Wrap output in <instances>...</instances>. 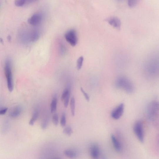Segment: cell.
Returning <instances> with one entry per match:
<instances>
[{"label":"cell","mask_w":159,"mask_h":159,"mask_svg":"<svg viewBox=\"0 0 159 159\" xmlns=\"http://www.w3.org/2000/svg\"><path fill=\"white\" fill-rule=\"evenodd\" d=\"M116 84L118 88L125 91L129 94H131L134 91V87L133 83L125 77H119L116 81Z\"/></svg>","instance_id":"obj_1"},{"label":"cell","mask_w":159,"mask_h":159,"mask_svg":"<svg viewBox=\"0 0 159 159\" xmlns=\"http://www.w3.org/2000/svg\"><path fill=\"white\" fill-rule=\"evenodd\" d=\"M4 71L6 78L8 89L9 91L12 92L14 88L12 63L9 58H8L5 60Z\"/></svg>","instance_id":"obj_2"},{"label":"cell","mask_w":159,"mask_h":159,"mask_svg":"<svg viewBox=\"0 0 159 159\" xmlns=\"http://www.w3.org/2000/svg\"><path fill=\"white\" fill-rule=\"evenodd\" d=\"M147 112L149 119L152 122L156 121L158 117V103L155 101L150 103L147 107Z\"/></svg>","instance_id":"obj_3"},{"label":"cell","mask_w":159,"mask_h":159,"mask_svg":"<svg viewBox=\"0 0 159 159\" xmlns=\"http://www.w3.org/2000/svg\"><path fill=\"white\" fill-rule=\"evenodd\" d=\"M133 130L137 138L141 143H143L144 141V133L143 124L141 121H137L135 124Z\"/></svg>","instance_id":"obj_4"},{"label":"cell","mask_w":159,"mask_h":159,"mask_svg":"<svg viewBox=\"0 0 159 159\" xmlns=\"http://www.w3.org/2000/svg\"><path fill=\"white\" fill-rule=\"evenodd\" d=\"M66 40L73 46H76L78 42V38L76 31L71 29L68 31L65 35Z\"/></svg>","instance_id":"obj_5"},{"label":"cell","mask_w":159,"mask_h":159,"mask_svg":"<svg viewBox=\"0 0 159 159\" xmlns=\"http://www.w3.org/2000/svg\"><path fill=\"white\" fill-rule=\"evenodd\" d=\"M124 109V104L120 103L112 111L111 114L112 118L115 120H118L121 118L123 113Z\"/></svg>","instance_id":"obj_6"},{"label":"cell","mask_w":159,"mask_h":159,"mask_svg":"<svg viewBox=\"0 0 159 159\" xmlns=\"http://www.w3.org/2000/svg\"><path fill=\"white\" fill-rule=\"evenodd\" d=\"M42 19V15L40 13L33 15L28 20L29 23L33 26H36L41 23Z\"/></svg>","instance_id":"obj_7"},{"label":"cell","mask_w":159,"mask_h":159,"mask_svg":"<svg viewBox=\"0 0 159 159\" xmlns=\"http://www.w3.org/2000/svg\"><path fill=\"white\" fill-rule=\"evenodd\" d=\"M90 153L92 159H98L100 155L99 147L96 144L92 145L90 148Z\"/></svg>","instance_id":"obj_8"},{"label":"cell","mask_w":159,"mask_h":159,"mask_svg":"<svg viewBox=\"0 0 159 159\" xmlns=\"http://www.w3.org/2000/svg\"><path fill=\"white\" fill-rule=\"evenodd\" d=\"M106 20L115 28L119 29L121 25V21L120 19L115 16H111L106 19Z\"/></svg>","instance_id":"obj_9"},{"label":"cell","mask_w":159,"mask_h":159,"mask_svg":"<svg viewBox=\"0 0 159 159\" xmlns=\"http://www.w3.org/2000/svg\"><path fill=\"white\" fill-rule=\"evenodd\" d=\"M111 139L115 150L118 152H121L122 150L121 145L116 137L114 135H112Z\"/></svg>","instance_id":"obj_10"},{"label":"cell","mask_w":159,"mask_h":159,"mask_svg":"<svg viewBox=\"0 0 159 159\" xmlns=\"http://www.w3.org/2000/svg\"><path fill=\"white\" fill-rule=\"evenodd\" d=\"M22 111V109L19 106L16 107L9 113L10 117L13 118H17L19 116Z\"/></svg>","instance_id":"obj_11"},{"label":"cell","mask_w":159,"mask_h":159,"mask_svg":"<svg viewBox=\"0 0 159 159\" xmlns=\"http://www.w3.org/2000/svg\"><path fill=\"white\" fill-rule=\"evenodd\" d=\"M64 153L66 156L71 159L76 158L78 156L76 152L72 150H66L64 151Z\"/></svg>","instance_id":"obj_12"},{"label":"cell","mask_w":159,"mask_h":159,"mask_svg":"<svg viewBox=\"0 0 159 159\" xmlns=\"http://www.w3.org/2000/svg\"><path fill=\"white\" fill-rule=\"evenodd\" d=\"M57 96H54L53 98L51 105V112L52 113L56 112L57 110Z\"/></svg>","instance_id":"obj_13"},{"label":"cell","mask_w":159,"mask_h":159,"mask_svg":"<svg viewBox=\"0 0 159 159\" xmlns=\"http://www.w3.org/2000/svg\"><path fill=\"white\" fill-rule=\"evenodd\" d=\"M39 116V112L38 110H35L33 114L32 117L30 120L29 124L31 125H34Z\"/></svg>","instance_id":"obj_14"},{"label":"cell","mask_w":159,"mask_h":159,"mask_svg":"<svg viewBox=\"0 0 159 159\" xmlns=\"http://www.w3.org/2000/svg\"><path fill=\"white\" fill-rule=\"evenodd\" d=\"M39 32L37 31L34 30L31 32L30 36L31 40L32 41L35 42L39 39Z\"/></svg>","instance_id":"obj_15"},{"label":"cell","mask_w":159,"mask_h":159,"mask_svg":"<svg viewBox=\"0 0 159 159\" xmlns=\"http://www.w3.org/2000/svg\"><path fill=\"white\" fill-rule=\"evenodd\" d=\"M75 99L74 97L71 98L70 102V106L71 113L73 116H74L75 115Z\"/></svg>","instance_id":"obj_16"},{"label":"cell","mask_w":159,"mask_h":159,"mask_svg":"<svg viewBox=\"0 0 159 159\" xmlns=\"http://www.w3.org/2000/svg\"><path fill=\"white\" fill-rule=\"evenodd\" d=\"M63 133L68 136H70L73 133L72 129L70 126L65 127L63 130Z\"/></svg>","instance_id":"obj_17"},{"label":"cell","mask_w":159,"mask_h":159,"mask_svg":"<svg viewBox=\"0 0 159 159\" xmlns=\"http://www.w3.org/2000/svg\"><path fill=\"white\" fill-rule=\"evenodd\" d=\"M84 61V58L83 56H81L79 58L77 61V68L78 70H80L82 66Z\"/></svg>","instance_id":"obj_18"},{"label":"cell","mask_w":159,"mask_h":159,"mask_svg":"<svg viewBox=\"0 0 159 159\" xmlns=\"http://www.w3.org/2000/svg\"><path fill=\"white\" fill-rule=\"evenodd\" d=\"M26 4H27V1H25V0H19V1H16L15 2V5L18 7L22 6Z\"/></svg>","instance_id":"obj_19"},{"label":"cell","mask_w":159,"mask_h":159,"mask_svg":"<svg viewBox=\"0 0 159 159\" xmlns=\"http://www.w3.org/2000/svg\"><path fill=\"white\" fill-rule=\"evenodd\" d=\"M66 123V114L63 113L62 115L61 120H60V124L62 127H65Z\"/></svg>","instance_id":"obj_20"},{"label":"cell","mask_w":159,"mask_h":159,"mask_svg":"<svg viewBox=\"0 0 159 159\" xmlns=\"http://www.w3.org/2000/svg\"><path fill=\"white\" fill-rule=\"evenodd\" d=\"M52 122L53 124L56 126H57L58 123V115L55 114L53 115L52 117Z\"/></svg>","instance_id":"obj_21"},{"label":"cell","mask_w":159,"mask_h":159,"mask_svg":"<svg viewBox=\"0 0 159 159\" xmlns=\"http://www.w3.org/2000/svg\"><path fill=\"white\" fill-rule=\"evenodd\" d=\"M69 93L70 92L68 89H65L62 93V94L61 98V100L62 101L64 100L65 98L67 96Z\"/></svg>","instance_id":"obj_22"},{"label":"cell","mask_w":159,"mask_h":159,"mask_svg":"<svg viewBox=\"0 0 159 159\" xmlns=\"http://www.w3.org/2000/svg\"><path fill=\"white\" fill-rule=\"evenodd\" d=\"M48 119H45L44 120L41 125V127L42 129L43 130L46 128L48 126Z\"/></svg>","instance_id":"obj_23"},{"label":"cell","mask_w":159,"mask_h":159,"mask_svg":"<svg viewBox=\"0 0 159 159\" xmlns=\"http://www.w3.org/2000/svg\"><path fill=\"white\" fill-rule=\"evenodd\" d=\"M70 96V93H69V94L66 97V98H65V99L64 100V106L65 108H67L68 107L69 100Z\"/></svg>","instance_id":"obj_24"},{"label":"cell","mask_w":159,"mask_h":159,"mask_svg":"<svg viewBox=\"0 0 159 159\" xmlns=\"http://www.w3.org/2000/svg\"><path fill=\"white\" fill-rule=\"evenodd\" d=\"M138 3V1L135 0H129L128 2V5L130 7H133Z\"/></svg>","instance_id":"obj_25"},{"label":"cell","mask_w":159,"mask_h":159,"mask_svg":"<svg viewBox=\"0 0 159 159\" xmlns=\"http://www.w3.org/2000/svg\"><path fill=\"white\" fill-rule=\"evenodd\" d=\"M81 90L82 93L86 99L87 101H90V97L88 94L84 91L82 88H81Z\"/></svg>","instance_id":"obj_26"},{"label":"cell","mask_w":159,"mask_h":159,"mask_svg":"<svg viewBox=\"0 0 159 159\" xmlns=\"http://www.w3.org/2000/svg\"><path fill=\"white\" fill-rule=\"evenodd\" d=\"M60 51L61 54L63 55L64 54L66 53V49L65 46L63 45H61L60 47Z\"/></svg>","instance_id":"obj_27"},{"label":"cell","mask_w":159,"mask_h":159,"mask_svg":"<svg viewBox=\"0 0 159 159\" xmlns=\"http://www.w3.org/2000/svg\"><path fill=\"white\" fill-rule=\"evenodd\" d=\"M8 110L7 108H0V115H2L6 113Z\"/></svg>","instance_id":"obj_28"},{"label":"cell","mask_w":159,"mask_h":159,"mask_svg":"<svg viewBox=\"0 0 159 159\" xmlns=\"http://www.w3.org/2000/svg\"></svg>","instance_id":"obj_29"}]
</instances>
